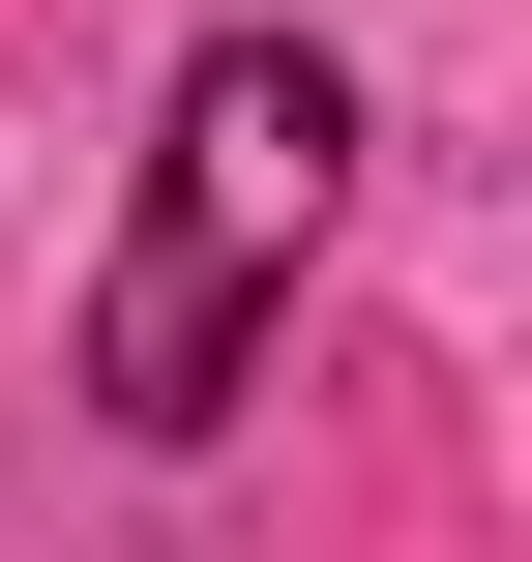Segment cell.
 <instances>
[{
	"instance_id": "cell-1",
	"label": "cell",
	"mask_w": 532,
	"mask_h": 562,
	"mask_svg": "<svg viewBox=\"0 0 532 562\" xmlns=\"http://www.w3.org/2000/svg\"><path fill=\"white\" fill-rule=\"evenodd\" d=\"M326 207H355V59H326V30H207L178 119H148L118 296H89V415H118V445H207L237 356H267L296 267H326Z\"/></svg>"
}]
</instances>
